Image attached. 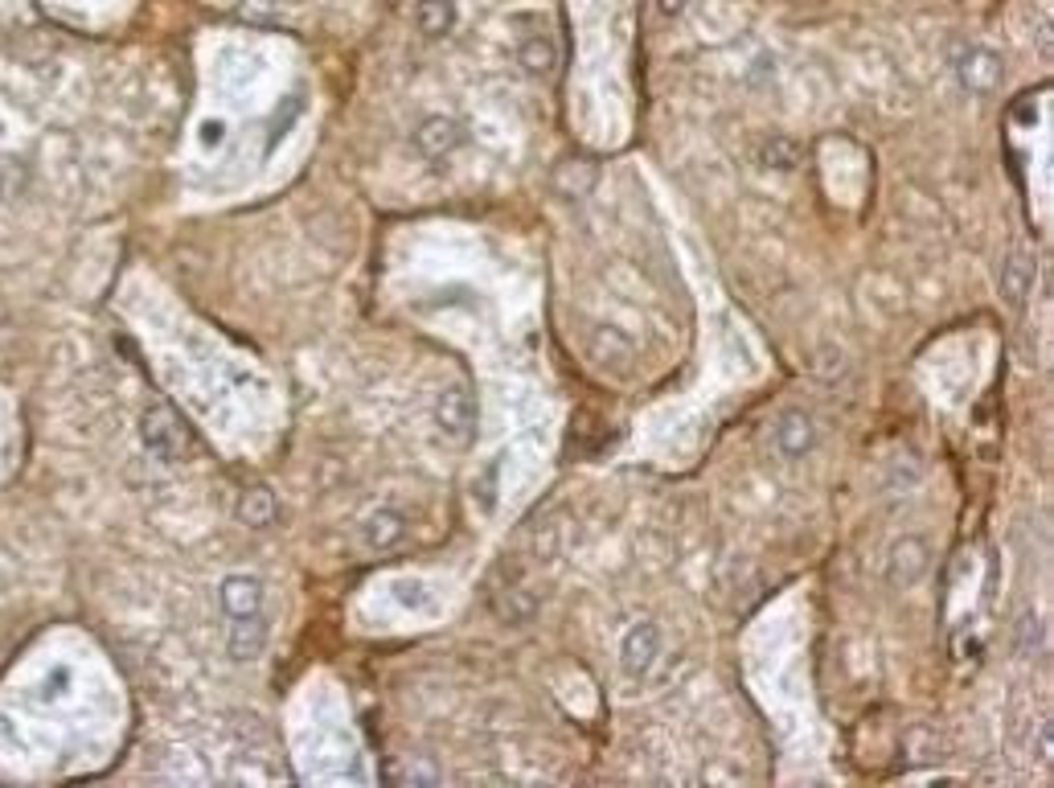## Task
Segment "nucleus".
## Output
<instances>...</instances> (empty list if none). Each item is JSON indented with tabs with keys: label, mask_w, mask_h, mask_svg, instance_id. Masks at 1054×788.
<instances>
[{
	"label": "nucleus",
	"mask_w": 1054,
	"mask_h": 788,
	"mask_svg": "<svg viewBox=\"0 0 1054 788\" xmlns=\"http://www.w3.org/2000/svg\"><path fill=\"white\" fill-rule=\"evenodd\" d=\"M263 604V588L259 579L250 575H235L221 583V608H226V617H250V612H259Z\"/></svg>",
	"instance_id": "7"
},
{
	"label": "nucleus",
	"mask_w": 1054,
	"mask_h": 788,
	"mask_svg": "<svg viewBox=\"0 0 1054 788\" xmlns=\"http://www.w3.org/2000/svg\"><path fill=\"white\" fill-rule=\"evenodd\" d=\"M362 534L370 546H378V551H386V546H394V542L403 539V518L394 510H378L370 522L362 525Z\"/></svg>",
	"instance_id": "10"
},
{
	"label": "nucleus",
	"mask_w": 1054,
	"mask_h": 788,
	"mask_svg": "<svg viewBox=\"0 0 1054 788\" xmlns=\"http://www.w3.org/2000/svg\"><path fill=\"white\" fill-rule=\"evenodd\" d=\"M1030 279H1034L1030 259H1009V267H1005V296H1009V301H1026Z\"/></svg>",
	"instance_id": "14"
},
{
	"label": "nucleus",
	"mask_w": 1054,
	"mask_h": 788,
	"mask_svg": "<svg viewBox=\"0 0 1054 788\" xmlns=\"http://www.w3.org/2000/svg\"><path fill=\"white\" fill-rule=\"evenodd\" d=\"M1017 641H1022V649H1026V653H1038V649H1042V624H1038V617H1026L1022 624H1017Z\"/></svg>",
	"instance_id": "16"
},
{
	"label": "nucleus",
	"mask_w": 1054,
	"mask_h": 788,
	"mask_svg": "<svg viewBox=\"0 0 1054 788\" xmlns=\"http://www.w3.org/2000/svg\"><path fill=\"white\" fill-rule=\"evenodd\" d=\"M394 780H440L435 768H415V772H394Z\"/></svg>",
	"instance_id": "18"
},
{
	"label": "nucleus",
	"mask_w": 1054,
	"mask_h": 788,
	"mask_svg": "<svg viewBox=\"0 0 1054 788\" xmlns=\"http://www.w3.org/2000/svg\"><path fill=\"white\" fill-rule=\"evenodd\" d=\"M961 79L968 91H993L997 82H1002V58L993 50H968L961 58Z\"/></svg>",
	"instance_id": "5"
},
{
	"label": "nucleus",
	"mask_w": 1054,
	"mask_h": 788,
	"mask_svg": "<svg viewBox=\"0 0 1054 788\" xmlns=\"http://www.w3.org/2000/svg\"><path fill=\"white\" fill-rule=\"evenodd\" d=\"M435 420L452 440H469L472 427H476V398H472L464 386H452V391L440 394V407H435Z\"/></svg>",
	"instance_id": "2"
},
{
	"label": "nucleus",
	"mask_w": 1054,
	"mask_h": 788,
	"mask_svg": "<svg viewBox=\"0 0 1054 788\" xmlns=\"http://www.w3.org/2000/svg\"><path fill=\"white\" fill-rule=\"evenodd\" d=\"M415 145L418 152H427V157H447V152L460 145V124H452V119H443V116L423 119L415 131Z\"/></svg>",
	"instance_id": "9"
},
{
	"label": "nucleus",
	"mask_w": 1054,
	"mask_h": 788,
	"mask_svg": "<svg viewBox=\"0 0 1054 788\" xmlns=\"http://www.w3.org/2000/svg\"><path fill=\"white\" fill-rule=\"evenodd\" d=\"M263 644H267V620H259V612L235 617V624H230V657L235 661H250V657L263 653Z\"/></svg>",
	"instance_id": "8"
},
{
	"label": "nucleus",
	"mask_w": 1054,
	"mask_h": 788,
	"mask_svg": "<svg viewBox=\"0 0 1054 788\" xmlns=\"http://www.w3.org/2000/svg\"><path fill=\"white\" fill-rule=\"evenodd\" d=\"M518 58H521V66H525V70H534V75H546L550 66H554V41H550L546 33H534V38L521 41Z\"/></svg>",
	"instance_id": "12"
},
{
	"label": "nucleus",
	"mask_w": 1054,
	"mask_h": 788,
	"mask_svg": "<svg viewBox=\"0 0 1054 788\" xmlns=\"http://www.w3.org/2000/svg\"><path fill=\"white\" fill-rule=\"evenodd\" d=\"M144 444L165 460H181L185 456V427L173 420L165 407H152L148 415H144Z\"/></svg>",
	"instance_id": "3"
},
{
	"label": "nucleus",
	"mask_w": 1054,
	"mask_h": 788,
	"mask_svg": "<svg viewBox=\"0 0 1054 788\" xmlns=\"http://www.w3.org/2000/svg\"><path fill=\"white\" fill-rule=\"evenodd\" d=\"M812 440H817V432H812V420H808L805 411L780 415V423H776V447H780V456L788 460L805 456L808 447H812Z\"/></svg>",
	"instance_id": "6"
},
{
	"label": "nucleus",
	"mask_w": 1054,
	"mask_h": 788,
	"mask_svg": "<svg viewBox=\"0 0 1054 788\" xmlns=\"http://www.w3.org/2000/svg\"><path fill=\"white\" fill-rule=\"evenodd\" d=\"M657 653H661V629L649 624V620L632 624V629L624 632V641H620V666H624L628 673H649Z\"/></svg>",
	"instance_id": "1"
},
{
	"label": "nucleus",
	"mask_w": 1054,
	"mask_h": 788,
	"mask_svg": "<svg viewBox=\"0 0 1054 788\" xmlns=\"http://www.w3.org/2000/svg\"><path fill=\"white\" fill-rule=\"evenodd\" d=\"M218 140H221V124H218V119H209V124H206V145H218Z\"/></svg>",
	"instance_id": "19"
},
{
	"label": "nucleus",
	"mask_w": 1054,
	"mask_h": 788,
	"mask_svg": "<svg viewBox=\"0 0 1054 788\" xmlns=\"http://www.w3.org/2000/svg\"><path fill=\"white\" fill-rule=\"evenodd\" d=\"M764 160H768L771 169H792V165H796V145H788V140H771V145L764 148Z\"/></svg>",
	"instance_id": "15"
},
{
	"label": "nucleus",
	"mask_w": 1054,
	"mask_h": 788,
	"mask_svg": "<svg viewBox=\"0 0 1054 788\" xmlns=\"http://www.w3.org/2000/svg\"><path fill=\"white\" fill-rule=\"evenodd\" d=\"M924 571H927V542L903 539L890 546V559H886V575H890V583L912 588V583H919Z\"/></svg>",
	"instance_id": "4"
},
{
	"label": "nucleus",
	"mask_w": 1054,
	"mask_h": 788,
	"mask_svg": "<svg viewBox=\"0 0 1054 788\" xmlns=\"http://www.w3.org/2000/svg\"><path fill=\"white\" fill-rule=\"evenodd\" d=\"M243 518H247L250 525H263L275 518V498L267 493V489H250V493H243Z\"/></svg>",
	"instance_id": "13"
},
{
	"label": "nucleus",
	"mask_w": 1054,
	"mask_h": 788,
	"mask_svg": "<svg viewBox=\"0 0 1054 788\" xmlns=\"http://www.w3.org/2000/svg\"><path fill=\"white\" fill-rule=\"evenodd\" d=\"M415 21H418V29H423V33L440 38V33H447V29H452V21H456V9H452L447 0H418Z\"/></svg>",
	"instance_id": "11"
},
{
	"label": "nucleus",
	"mask_w": 1054,
	"mask_h": 788,
	"mask_svg": "<svg viewBox=\"0 0 1054 788\" xmlns=\"http://www.w3.org/2000/svg\"><path fill=\"white\" fill-rule=\"evenodd\" d=\"M686 4H690V0H652V9H657L661 17H677Z\"/></svg>",
	"instance_id": "17"
}]
</instances>
